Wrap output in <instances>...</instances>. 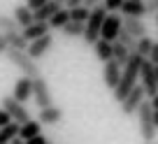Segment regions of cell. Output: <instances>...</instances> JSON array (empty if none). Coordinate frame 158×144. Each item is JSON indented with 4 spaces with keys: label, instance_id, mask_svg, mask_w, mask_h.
Here are the masks:
<instances>
[{
    "label": "cell",
    "instance_id": "cell-2",
    "mask_svg": "<svg viewBox=\"0 0 158 144\" xmlns=\"http://www.w3.org/2000/svg\"><path fill=\"white\" fill-rule=\"evenodd\" d=\"M0 33H2V37H5V42H7L10 49L28 51V40L23 37V30L16 26V21L12 19V16L0 14Z\"/></svg>",
    "mask_w": 158,
    "mask_h": 144
},
{
    "label": "cell",
    "instance_id": "cell-36",
    "mask_svg": "<svg viewBox=\"0 0 158 144\" xmlns=\"http://www.w3.org/2000/svg\"><path fill=\"white\" fill-rule=\"evenodd\" d=\"M153 123H156V128H158V112H153Z\"/></svg>",
    "mask_w": 158,
    "mask_h": 144
},
{
    "label": "cell",
    "instance_id": "cell-14",
    "mask_svg": "<svg viewBox=\"0 0 158 144\" xmlns=\"http://www.w3.org/2000/svg\"><path fill=\"white\" fill-rule=\"evenodd\" d=\"M121 14H123V19H142L147 14V2H142V0H123Z\"/></svg>",
    "mask_w": 158,
    "mask_h": 144
},
{
    "label": "cell",
    "instance_id": "cell-5",
    "mask_svg": "<svg viewBox=\"0 0 158 144\" xmlns=\"http://www.w3.org/2000/svg\"><path fill=\"white\" fill-rule=\"evenodd\" d=\"M137 123H139V135L144 137V142H153L158 128L153 123V107L149 100H144L142 107L137 109Z\"/></svg>",
    "mask_w": 158,
    "mask_h": 144
},
{
    "label": "cell",
    "instance_id": "cell-40",
    "mask_svg": "<svg viewBox=\"0 0 158 144\" xmlns=\"http://www.w3.org/2000/svg\"><path fill=\"white\" fill-rule=\"evenodd\" d=\"M144 144H153V142H144Z\"/></svg>",
    "mask_w": 158,
    "mask_h": 144
},
{
    "label": "cell",
    "instance_id": "cell-29",
    "mask_svg": "<svg viewBox=\"0 0 158 144\" xmlns=\"http://www.w3.org/2000/svg\"><path fill=\"white\" fill-rule=\"evenodd\" d=\"M10 123H14V121H12V116L7 114V112L2 109V107H0V128H7Z\"/></svg>",
    "mask_w": 158,
    "mask_h": 144
},
{
    "label": "cell",
    "instance_id": "cell-30",
    "mask_svg": "<svg viewBox=\"0 0 158 144\" xmlns=\"http://www.w3.org/2000/svg\"><path fill=\"white\" fill-rule=\"evenodd\" d=\"M149 14H153V16L158 14V0H149L147 2V16Z\"/></svg>",
    "mask_w": 158,
    "mask_h": 144
},
{
    "label": "cell",
    "instance_id": "cell-17",
    "mask_svg": "<svg viewBox=\"0 0 158 144\" xmlns=\"http://www.w3.org/2000/svg\"><path fill=\"white\" fill-rule=\"evenodd\" d=\"M12 19L16 21V26H19L21 30H26V28H30V26L35 23V14L28 10L26 5H21V7H14V16Z\"/></svg>",
    "mask_w": 158,
    "mask_h": 144
},
{
    "label": "cell",
    "instance_id": "cell-20",
    "mask_svg": "<svg viewBox=\"0 0 158 144\" xmlns=\"http://www.w3.org/2000/svg\"><path fill=\"white\" fill-rule=\"evenodd\" d=\"M95 56H98V60H102V63H109V60H114V44L107 40H98V44L93 47Z\"/></svg>",
    "mask_w": 158,
    "mask_h": 144
},
{
    "label": "cell",
    "instance_id": "cell-32",
    "mask_svg": "<svg viewBox=\"0 0 158 144\" xmlns=\"http://www.w3.org/2000/svg\"><path fill=\"white\" fill-rule=\"evenodd\" d=\"M149 60H151L153 65H158V42L153 44V51H151V56H149Z\"/></svg>",
    "mask_w": 158,
    "mask_h": 144
},
{
    "label": "cell",
    "instance_id": "cell-9",
    "mask_svg": "<svg viewBox=\"0 0 158 144\" xmlns=\"http://www.w3.org/2000/svg\"><path fill=\"white\" fill-rule=\"evenodd\" d=\"M121 30H123V16L118 14H109L107 21H105L102 26V33H100V40H107V42H116L118 35H121Z\"/></svg>",
    "mask_w": 158,
    "mask_h": 144
},
{
    "label": "cell",
    "instance_id": "cell-35",
    "mask_svg": "<svg viewBox=\"0 0 158 144\" xmlns=\"http://www.w3.org/2000/svg\"><path fill=\"white\" fill-rule=\"evenodd\" d=\"M149 102H151V107H153V112H158V95H156V98H151V100H149Z\"/></svg>",
    "mask_w": 158,
    "mask_h": 144
},
{
    "label": "cell",
    "instance_id": "cell-12",
    "mask_svg": "<svg viewBox=\"0 0 158 144\" xmlns=\"http://www.w3.org/2000/svg\"><path fill=\"white\" fill-rule=\"evenodd\" d=\"M33 81L35 79H28V77H19V79L14 81V86H12V98L16 100V102L23 105L26 100L33 98Z\"/></svg>",
    "mask_w": 158,
    "mask_h": 144
},
{
    "label": "cell",
    "instance_id": "cell-34",
    "mask_svg": "<svg viewBox=\"0 0 158 144\" xmlns=\"http://www.w3.org/2000/svg\"><path fill=\"white\" fill-rule=\"evenodd\" d=\"M10 51V47H7V42H5V37H2V33H0V54H7Z\"/></svg>",
    "mask_w": 158,
    "mask_h": 144
},
{
    "label": "cell",
    "instance_id": "cell-3",
    "mask_svg": "<svg viewBox=\"0 0 158 144\" xmlns=\"http://www.w3.org/2000/svg\"><path fill=\"white\" fill-rule=\"evenodd\" d=\"M5 56H7V60H10L12 65H16V68L21 70V77H28V79H40V77H42L40 75V65L28 56V51L10 49Z\"/></svg>",
    "mask_w": 158,
    "mask_h": 144
},
{
    "label": "cell",
    "instance_id": "cell-1",
    "mask_svg": "<svg viewBox=\"0 0 158 144\" xmlns=\"http://www.w3.org/2000/svg\"><path fill=\"white\" fill-rule=\"evenodd\" d=\"M147 58H142V56L133 54L128 60V65L123 68V77H121V84L116 86V91H114V100H116L118 105L123 102L126 98H128L130 93H133L135 88H137V81H139V72H142V63Z\"/></svg>",
    "mask_w": 158,
    "mask_h": 144
},
{
    "label": "cell",
    "instance_id": "cell-23",
    "mask_svg": "<svg viewBox=\"0 0 158 144\" xmlns=\"http://www.w3.org/2000/svg\"><path fill=\"white\" fill-rule=\"evenodd\" d=\"M70 21H72V19H70V12H68V10L63 7V10H60L58 14H56L54 19L49 21V28H51V30H63L65 26L70 23Z\"/></svg>",
    "mask_w": 158,
    "mask_h": 144
},
{
    "label": "cell",
    "instance_id": "cell-19",
    "mask_svg": "<svg viewBox=\"0 0 158 144\" xmlns=\"http://www.w3.org/2000/svg\"><path fill=\"white\" fill-rule=\"evenodd\" d=\"M123 28L133 35L135 40H142V37H149L147 35V26H144L142 19H123Z\"/></svg>",
    "mask_w": 158,
    "mask_h": 144
},
{
    "label": "cell",
    "instance_id": "cell-38",
    "mask_svg": "<svg viewBox=\"0 0 158 144\" xmlns=\"http://www.w3.org/2000/svg\"><path fill=\"white\" fill-rule=\"evenodd\" d=\"M156 79H158V65H156Z\"/></svg>",
    "mask_w": 158,
    "mask_h": 144
},
{
    "label": "cell",
    "instance_id": "cell-7",
    "mask_svg": "<svg viewBox=\"0 0 158 144\" xmlns=\"http://www.w3.org/2000/svg\"><path fill=\"white\" fill-rule=\"evenodd\" d=\"M2 109H5L7 114L12 116V121L19 123V125H26L28 121H33V119H30V112L26 109V105L16 102L12 95H5V98H2Z\"/></svg>",
    "mask_w": 158,
    "mask_h": 144
},
{
    "label": "cell",
    "instance_id": "cell-39",
    "mask_svg": "<svg viewBox=\"0 0 158 144\" xmlns=\"http://www.w3.org/2000/svg\"><path fill=\"white\" fill-rule=\"evenodd\" d=\"M156 23H158V14H156Z\"/></svg>",
    "mask_w": 158,
    "mask_h": 144
},
{
    "label": "cell",
    "instance_id": "cell-11",
    "mask_svg": "<svg viewBox=\"0 0 158 144\" xmlns=\"http://www.w3.org/2000/svg\"><path fill=\"white\" fill-rule=\"evenodd\" d=\"M147 100V91L142 88V86H137V88L133 91V93L128 95V98L121 102V112H123L126 116H130V114H137V109L142 107V102Z\"/></svg>",
    "mask_w": 158,
    "mask_h": 144
},
{
    "label": "cell",
    "instance_id": "cell-26",
    "mask_svg": "<svg viewBox=\"0 0 158 144\" xmlns=\"http://www.w3.org/2000/svg\"><path fill=\"white\" fill-rule=\"evenodd\" d=\"M60 33H63L65 37H84L86 26H84V23H72V21H70V23L65 26V28L60 30Z\"/></svg>",
    "mask_w": 158,
    "mask_h": 144
},
{
    "label": "cell",
    "instance_id": "cell-8",
    "mask_svg": "<svg viewBox=\"0 0 158 144\" xmlns=\"http://www.w3.org/2000/svg\"><path fill=\"white\" fill-rule=\"evenodd\" d=\"M33 100L37 105L40 109H47L54 105V98H51V91H49V84H47L44 77H40V79L33 81Z\"/></svg>",
    "mask_w": 158,
    "mask_h": 144
},
{
    "label": "cell",
    "instance_id": "cell-15",
    "mask_svg": "<svg viewBox=\"0 0 158 144\" xmlns=\"http://www.w3.org/2000/svg\"><path fill=\"white\" fill-rule=\"evenodd\" d=\"M51 44H54V35H47V37H42V40L30 42V44H28V56L33 60H40L47 51L51 49Z\"/></svg>",
    "mask_w": 158,
    "mask_h": 144
},
{
    "label": "cell",
    "instance_id": "cell-37",
    "mask_svg": "<svg viewBox=\"0 0 158 144\" xmlns=\"http://www.w3.org/2000/svg\"><path fill=\"white\" fill-rule=\"evenodd\" d=\"M12 144H26V142H23V139H21V137H16V139H14V142H12Z\"/></svg>",
    "mask_w": 158,
    "mask_h": 144
},
{
    "label": "cell",
    "instance_id": "cell-10",
    "mask_svg": "<svg viewBox=\"0 0 158 144\" xmlns=\"http://www.w3.org/2000/svg\"><path fill=\"white\" fill-rule=\"evenodd\" d=\"M121 77H123V68L116 63V60H109V63L102 65V81L109 91H116V86L121 84Z\"/></svg>",
    "mask_w": 158,
    "mask_h": 144
},
{
    "label": "cell",
    "instance_id": "cell-4",
    "mask_svg": "<svg viewBox=\"0 0 158 144\" xmlns=\"http://www.w3.org/2000/svg\"><path fill=\"white\" fill-rule=\"evenodd\" d=\"M107 10H105L102 5L100 7H95L93 12H91V19H89V23H86V33H84V37L81 40L86 42V44H98V40H100V33H102V26H105V21H107Z\"/></svg>",
    "mask_w": 158,
    "mask_h": 144
},
{
    "label": "cell",
    "instance_id": "cell-24",
    "mask_svg": "<svg viewBox=\"0 0 158 144\" xmlns=\"http://www.w3.org/2000/svg\"><path fill=\"white\" fill-rule=\"evenodd\" d=\"M70 12V19H72V23H89V19H91V12L93 10H86L84 5L81 7H74V10H68Z\"/></svg>",
    "mask_w": 158,
    "mask_h": 144
},
{
    "label": "cell",
    "instance_id": "cell-18",
    "mask_svg": "<svg viewBox=\"0 0 158 144\" xmlns=\"http://www.w3.org/2000/svg\"><path fill=\"white\" fill-rule=\"evenodd\" d=\"M47 35H51L49 23H33L30 28L23 30V37L28 40V44H30V42H35V40H42V37H47Z\"/></svg>",
    "mask_w": 158,
    "mask_h": 144
},
{
    "label": "cell",
    "instance_id": "cell-6",
    "mask_svg": "<svg viewBox=\"0 0 158 144\" xmlns=\"http://www.w3.org/2000/svg\"><path fill=\"white\" fill-rule=\"evenodd\" d=\"M139 86L147 91V98H156L158 95V79H156V65L151 60H144L142 63V72H139Z\"/></svg>",
    "mask_w": 158,
    "mask_h": 144
},
{
    "label": "cell",
    "instance_id": "cell-22",
    "mask_svg": "<svg viewBox=\"0 0 158 144\" xmlns=\"http://www.w3.org/2000/svg\"><path fill=\"white\" fill-rule=\"evenodd\" d=\"M130 51H128V47H123L121 42H114V60H116L121 68H126L128 65V60H130Z\"/></svg>",
    "mask_w": 158,
    "mask_h": 144
},
{
    "label": "cell",
    "instance_id": "cell-28",
    "mask_svg": "<svg viewBox=\"0 0 158 144\" xmlns=\"http://www.w3.org/2000/svg\"><path fill=\"white\" fill-rule=\"evenodd\" d=\"M44 5H47V0H28V2H26V7H28L33 14H35V12H40Z\"/></svg>",
    "mask_w": 158,
    "mask_h": 144
},
{
    "label": "cell",
    "instance_id": "cell-33",
    "mask_svg": "<svg viewBox=\"0 0 158 144\" xmlns=\"http://www.w3.org/2000/svg\"><path fill=\"white\" fill-rule=\"evenodd\" d=\"M26 144H49V142H47L44 135H40V137H35V139H28Z\"/></svg>",
    "mask_w": 158,
    "mask_h": 144
},
{
    "label": "cell",
    "instance_id": "cell-16",
    "mask_svg": "<svg viewBox=\"0 0 158 144\" xmlns=\"http://www.w3.org/2000/svg\"><path fill=\"white\" fill-rule=\"evenodd\" d=\"M63 114H65V112L60 109V107L51 105V107H47V109H40L37 121H40L42 125H56V123H60V121H63Z\"/></svg>",
    "mask_w": 158,
    "mask_h": 144
},
{
    "label": "cell",
    "instance_id": "cell-31",
    "mask_svg": "<svg viewBox=\"0 0 158 144\" xmlns=\"http://www.w3.org/2000/svg\"><path fill=\"white\" fill-rule=\"evenodd\" d=\"M63 7H65V10H74V7H81V0H65Z\"/></svg>",
    "mask_w": 158,
    "mask_h": 144
},
{
    "label": "cell",
    "instance_id": "cell-13",
    "mask_svg": "<svg viewBox=\"0 0 158 144\" xmlns=\"http://www.w3.org/2000/svg\"><path fill=\"white\" fill-rule=\"evenodd\" d=\"M60 10H63V2H58V0H47V5L40 12H35V23H49Z\"/></svg>",
    "mask_w": 158,
    "mask_h": 144
},
{
    "label": "cell",
    "instance_id": "cell-21",
    "mask_svg": "<svg viewBox=\"0 0 158 144\" xmlns=\"http://www.w3.org/2000/svg\"><path fill=\"white\" fill-rule=\"evenodd\" d=\"M40 135H42V123H40L37 119H33V121H28L26 125H21L19 137L23 139V142H28V139H35V137H40Z\"/></svg>",
    "mask_w": 158,
    "mask_h": 144
},
{
    "label": "cell",
    "instance_id": "cell-25",
    "mask_svg": "<svg viewBox=\"0 0 158 144\" xmlns=\"http://www.w3.org/2000/svg\"><path fill=\"white\" fill-rule=\"evenodd\" d=\"M153 44H156V42H153L151 37H142V40H137V51H135V54L142 56V58H149L151 51H153Z\"/></svg>",
    "mask_w": 158,
    "mask_h": 144
},
{
    "label": "cell",
    "instance_id": "cell-27",
    "mask_svg": "<svg viewBox=\"0 0 158 144\" xmlns=\"http://www.w3.org/2000/svg\"><path fill=\"white\" fill-rule=\"evenodd\" d=\"M102 7L107 10V14H116V12H121V7H123V0H105Z\"/></svg>",
    "mask_w": 158,
    "mask_h": 144
}]
</instances>
